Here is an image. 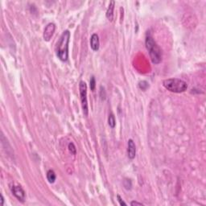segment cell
I'll return each mask as SVG.
<instances>
[{"label": "cell", "instance_id": "6da1fadb", "mask_svg": "<svg viewBox=\"0 0 206 206\" xmlns=\"http://www.w3.org/2000/svg\"><path fill=\"white\" fill-rule=\"evenodd\" d=\"M145 44H146L147 51L149 53L150 58H151L152 63L155 65H158L162 61V57H163L161 48L154 40L153 37L150 33H147L146 35Z\"/></svg>", "mask_w": 206, "mask_h": 206}, {"label": "cell", "instance_id": "7a4b0ae2", "mask_svg": "<svg viewBox=\"0 0 206 206\" xmlns=\"http://www.w3.org/2000/svg\"><path fill=\"white\" fill-rule=\"evenodd\" d=\"M70 40V32L69 30L63 32L57 44V56L61 61H67L69 58V44Z\"/></svg>", "mask_w": 206, "mask_h": 206}, {"label": "cell", "instance_id": "3957f363", "mask_svg": "<svg viewBox=\"0 0 206 206\" xmlns=\"http://www.w3.org/2000/svg\"><path fill=\"white\" fill-rule=\"evenodd\" d=\"M163 86L166 90L175 94L184 93L188 90L187 82L179 78H169V79L164 80L163 82Z\"/></svg>", "mask_w": 206, "mask_h": 206}, {"label": "cell", "instance_id": "277c9868", "mask_svg": "<svg viewBox=\"0 0 206 206\" xmlns=\"http://www.w3.org/2000/svg\"><path fill=\"white\" fill-rule=\"evenodd\" d=\"M80 98L82 102V107L83 110L84 116L87 117L89 114V106L87 100V85L84 81H81L79 83Z\"/></svg>", "mask_w": 206, "mask_h": 206}, {"label": "cell", "instance_id": "5b68a950", "mask_svg": "<svg viewBox=\"0 0 206 206\" xmlns=\"http://www.w3.org/2000/svg\"><path fill=\"white\" fill-rule=\"evenodd\" d=\"M11 192L19 201L24 202L26 194L20 185H13L11 187Z\"/></svg>", "mask_w": 206, "mask_h": 206}, {"label": "cell", "instance_id": "8992f818", "mask_svg": "<svg viewBox=\"0 0 206 206\" xmlns=\"http://www.w3.org/2000/svg\"><path fill=\"white\" fill-rule=\"evenodd\" d=\"M56 30V25L53 23H50L47 26L45 27L44 30L43 37L45 41H49L53 37V34L55 32Z\"/></svg>", "mask_w": 206, "mask_h": 206}, {"label": "cell", "instance_id": "52a82bcc", "mask_svg": "<svg viewBox=\"0 0 206 206\" xmlns=\"http://www.w3.org/2000/svg\"><path fill=\"white\" fill-rule=\"evenodd\" d=\"M136 155V146L132 139H129L127 143V156L130 159H134Z\"/></svg>", "mask_w": 206, "mask_h": 206}, {"label": "cell", "instance_id": "ba28073f", "mask_svg": "<svg viewBox=\"0 0 206 206\" xmlns=\"http://www.w3.org/2000/svg\"><path fill=\"white\" fill-rule=\"evenodd\" d=\"M90 47L92 48L93 51H98V49L100 48V40H99V36L98 34L94 33L90 37Z\"/></svg>", "mask_w": 206, "mask_h": 206}, {"label": "cell", "instance_id": "9c48e42d", "mask_svg": "<svg viewBox=\"0 0 206 206\" xmlns=\"http://www.w3.org/2000/svg\"><path fill=\"white\" fill-rule=\"evenodd\" d=\"M114 5H115V2H114V1H111L110 5H109L108 9H107V11H106V18L110 21H112L113 19H114Z\"/></svg>", "mask_w": 206, "mask_h": 206}, {"label": "cell", "instance_id": "30bf717a", "mask_svg": "<svg viewBox=\"0 0 206 206\" xmlns=\"http://www.w3.org/2000/svg\"><path fill=\"white\" fill-rule=\"evenodd\" d=\"M47 179L50 184H53V183L56 181L57 176H56V174L53 170H48V171Z\"/></svg>", "mask_w": 206, "mask_h": 206}, {"label": "cell", "instance_id": "8fae6325", "mask_svg": "<svg viewBox=\"0 0 206 206\" xmlns=\"http://www.w3.org/2000/svg\"><path fill=\"white\" fill-rule=\"evenodd\" d=\"M108 123L109 126H110L111 128H114L115 126H116V121H115V118H114V114H110V115H109Z\"/></svg>", "mask_w": 206, "mask_h": 206}, {"label": "cell", "instance_id": "7c38bea8", "mask_svg": "<svg viewBox=\"0 0 206 206\" xmlns=\"http://www.w3.org/2000/svg\"><path fill=\"white\" fill-rule=\"evenodd\" d=\"M139 87L142 90H147V89L149 87V84L146 81H142L139 83Z\"/></svg>", "mask_w": 206, "mask_h": 206}, {"label": "cell", "instance_id": "4fadbf2b", "mask_svg": "<svg viewBox=\"0 0 206 206\" xmlns=\"http://www.w3.org/2000/svg\"><path fill=\"white\" fill-rule=\"evenodd\" d=\"M69 151L73 155H76V153H77V148H76L75 145L73 143H70L69 144Z\"/></svg>", "mask_w": 206, "mask_h": 206}, {"label": "cell", "instance_id": "5bb4252c", "mask_svg": "<svg viewBox=\"0 0 206 206\" xmlns=\"http://www.w3.org/2000/svg\"><path fill=\"white\" fill-rule=\"evenodd\" d=\"M95 86H96V81L94 77H92L90 79V90H95Z\"/></svg>", "mask_w": 206, "mask_h": 206}, {"label": "cell", "instance_id": "9a60e30c", "mask_svg": "<svg viewBox=\"0 0 206 206\" xmlns=\"http://www.w3.org/2000/svg\"><path fill=\"white\" fill-rule=\"evenodd\" d=\"M117 198H118V200H119V204H120V205H124V206L127 205V204H126V203H125V202L123 201V199L121 198V196H119V195H118V196H117Z\"/></svg>", "mask_w": 206, "mask_h": 206}, {"label": "cell", "instance_id": "2e32d148", "mask_svg": "<svg viewBox=\"0 0 206 206\" xmlns=\"http://www.w3.org/2000/svg\"><path fill=\"white\" fill-rule=\"evenodd\" d=\"M131 205L135 206V205H143V204L140 203V202H137V201H131Z\"/></svg>", "mask_w": 206, "mask_h": 206}, {"label": "cell", "instance_id": "e0dca14e", "mask_svg": "<svg viewBox=\"0 0 206 206\" xmlns=\"http://www.w3.org/2000/svg\"><path fill=\"white\" fill-rule=\"evenodd\" d=\"M3 203H4V198L2 195H1V205H3Z\"/></svg>", "mask_w": 206, "mask_h": 206}]
</instances>
